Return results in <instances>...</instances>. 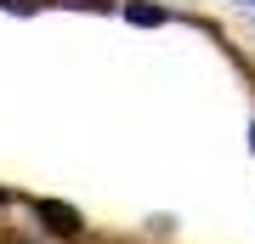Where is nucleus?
I'll return each instance as SVG.
<instances>
[{"label":"nucleus","mask_w":255,"mask_h":244,"mask_svg":"<svg viewBox=\"0 0 255 244\" xmlns=\"http://www.w3.org/2000/svg\"><path fill=\"white\" fill-rule=\"evenodd\" d=\"M125 17H130V23H142V28H159V23H164V11H159V6H125Z\"/></svg>","instance_id":"2"},{"label":"nucleus","mask_w":255,"mask_h":244,"mask_svg":"<svg viewBox=\"0 0 255 244\" xmlns=\"http://www.w3.org/2000/svg\"><path fill=\"white\" fill-rule=\"evenodd\" d=\"M40 222H46L51 233H63V239H74V233H80V216H74L68 205H57V199H40Z\"/></svg>","instance_id":"1"},{"label":"nucleus","mask_w":255,"mask_h":244,"mask_svg":"<svg viewBox=\"0 0 255 244\" xmlns=\"http://www.w3.org/2000/svg\"><path fill=\"white\" fill-rule=\"evenodd\" d=\"M250 6H255V0H250Z\"/></svg>","instance_id":"4"},{"label":"nucleus","mask_w":255,"mask_h":244,"mask_svg":"<svg viewBox=\"0 0 255 244\" xmlns=\"http://www.w3.org/2000/svg\"><path fill=\"white\" fill-rule=\"evenodd\" d=\"M250 148H255V131H250Z\"/></svg>","instance_id":"3"}]
</instances>
